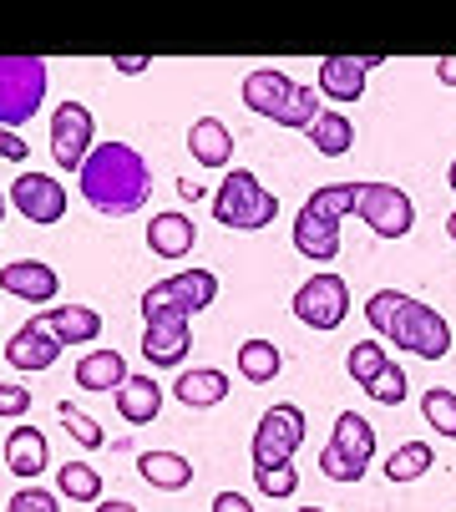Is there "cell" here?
Segmentation results:
<instances>
[{
	"label": "cell",
	"instance_id": "e0dca14e",
	"mask_svg": "<svg viewBox=\"0 0 456 512\" xmlns=\"http://www.w3.org/2000/svg\"><path fill=\"white\" fill-rule=\"evenodd\" d=\"M188 153L203 168H228V158H234V132H228L218 117H198L188 127Z\"/></svg>",
	"mask_w": 456,
	"mask_h": 512
},
{
	"label": "cell",
	"instance_id": "4316f807",
	"mask_svg": "<svg viewBox=\"0 0 456 512\" xmlns=\"http://www.w3.org/2000/svg\"><path fill=\"white\" fill-rule=\"evenodd\" d=\"M239 371H244L254 386H264V381H274V376L284 371V355H279V345H269V340H244V345H239Z\"/></svg>",
	"mask_w": 456,
	"mask_h": 512
},
{
	"label": "cell",
	"instance_id": "8992f818",
	"mask_svg": "<svg viewBox=\"0 0 456 512\" xmlns=\"http://www.w3.org/2000/svg\"><path fill=\"white\" fill-rule=\"evenodd\" d=\"M350 315V284L340 274H310L294 289V320L310 330H340Z\"/></svg>",
	"mask_w": 456,
	"mask_h": 512
},
{
	"label": "cell",
	"instance_id": "2e32d148",
	"mask_svg": "<svg viewBox=\"0 0 456 512\" xmlns=\"http://www.w3.org/2000/svg\"><path fill=\"white\" fill-rule=\"evenodd\" d=\"M56 355H61V340H56V335H46L36 320H31V325H21V330L11 335V345H6V360L16 365V371H51Z\"/></svg>",
	"mask_w": 456,
	"mask_h": 512
},
{
	"label": "cell",
	"instance_id": "f6af8a7d",
	"mask_svg": "<svg viewBox=\"0 0 456 512\" xmlns=\"http://www.w3.org/2000/svg\"><path fill=\"white\" fill-rule=\"evenodd\" d=\"M92 512H137V507H132V502H117V497H112V502H97Z\"/></svg>",
	"mask_w": 456,
	"mask_h": 512
},
{
	"label": "cell",
	"instance_id": "ffe728a7",
	"mask_svg": "<svg viewBox=\"0 0 456 512\" xmlns=\"http://www.w3.org/2000/svg\"><path fill=\"white\" fill-rule=\"evenodd\" d=\"M112 396H117V416L127 426H147V421H158V411H163V391H158V381H147V376L122 381Z\"/></svg>",
	"mask_w": 456,
	"mask_h": 512
},
{
	"label": "cell",
	"instance_id": "d590c367",
	"mask_svg": "<svg viewBox=\"0 0 456 512\" xmlns=\"http://www.w3.org/2000/svg\"><path fill=\"white\" fill-rule=\"evenodd\" d=\"M320 472H325L330 482H360V477H365V462H355L350 452H340L335 442H325V452H320Z\"/></svg>",
	"mask_w": 456,
	"mask_h": 512
},
{
	"label": "cell",
	"instance_id": "c3c4849f",
	"mask_svg": "<svg viewBox=\"0 0 456 512\" xmlns=\"http://www.w3.org/2000/svg\"><path fill=\"white\" fill-rule=\"evenodd\" d=\"M446 183H451V188H456V158H451V168H446Z\"/></svg>",
	"mask_w": 456,
	"mask_h": 512
},
{
	"label": "cell",
	"instance_id": "cb8c5ba5",
	"mask_svg": "<svg viewBox=\"0 0 456 512\" xmlns=\"http://www.w3.org/2000/svg\"><path fill=\"white\" fill-rule=\"evenodd\" d=\"M137 472H142L152 487H163V492H183V487L193 482V467H188V457H178V452H142V457H137Z\"/></svg>",
	"mask_w": 456,
	"mask_h": 512
},
{
	"label": "cell",
	"instance_id": "8d00e7d4",
	"mask_svg": "<svg viewBox=\"0 0 456 512\" xmlns=\"http://www.w3.org/2000/svg\"><path fill=\"white\" fill-rule=\"evenodd\" d=\"M320 112H325V107H320V92H315V87H299L294 102H289V112L279 117V127H304V132H310V122H315Z\"/></svg>",
	"mask_w": 456,
	"mask_h": 512
},
{
	"label": "cell",
	"instance_id": "d6a6232c",
	"mask_svg": "<svg viewBox=\"0 0 456 512\" xmlns=\"http://www.w3.org/2000/svg\"><path fill=\"white\" fill-rule=\"evenodd\" d=\"M56 421H61V426H66L82 447H92V452H97V447H107V431H102V426H97V416H87L82 406L61 401V406H56Z\"/></svg>",
	"mask_w": 456,
	"mask_h": 512
},
{
	"label": "cell",
	"instance_id": "7bdbcfd3",
	"mask_svg": "<svg viewBox=\"0 0 456 512\" xmlns=\"http://www.w3.org/2000/svg\"><path fill=\"white\" fill-rule=\"evenodd\" d=\"M112 66H117V71H127V77H137V71H147V66H152V56H112Z\"/></svg>",
	"mask_w": 456,
	"mask_h": 512
},
{
	"label": "cell",
	"instance_id": "ab89813d",
	"mask_svg": "<svg viewBox=\"0 0 456 512\" xmlns=\"http://www.w3.org/2000/svg\"><path fill=\"white\" fill-rule=\"evenodd\" d=\"M26 411H31V391L0 381V416H26Z\"/></svg>",
	"mask_w": 456,
	"mask_h": 512
},
{
	"label": "cell",
	"instance_id": "681fc988",
	"mask_svg": "<svg viewBox=\"0 0 456 512\" xmlns=\"http://www.w3.org/2000/svg\"><path fill=\"white\" fill-rule=\"evenodd\" d=\"M0 218H6V193H0Z\"/></svg>",
	"mask_w": 456,
	"mask_h": 512
},
{
	"label": "cell",
	"instance_id": "7a4b0ae2",
	"mask_svg": "<svg viewBox=\"0 0 456 512\" xmlns=\"http://www.w3.org/2000/svg\"><path fill=\"white\" fill-rule=\"evenodd\" d=\"M213 218L223 229H239V234H254V229H269L279 218V198L249 173V168H234L223 178V188L213 193Z\"/></svg>",
	"mask_w": 456,
	"mask_h": 512
},
{
	"label": "cell",
	"instance_id": "9a60e30c",
	"mask_svg": "<svg viewBox=\"0 0 456 512\" xmlns=\"http://www.w3.org/2000/svg\"><path fill=\"white\" fill-rule=\"evenodd\" d=\"M36 325L56 335L61 345H92L102 335V315L92 305H61V310H36Z\"/></svg>",
	"mask_w": 456,
	"mask_h": 512
},
{
	"label": "cell",
	"instance_id": "9c48e42d",
	"mask_svg": "<svg viewBox=\"0 0 456 512\" xmlns=\"http://www.w3.org/2000/svg\"><path fill=\"white\" fill-rule=\"evenodd\" d=\"M92 132H97L92 107L61 102V107L51 112V153H56V163L71 168V173H82V163L92 158Z\"/></svg>",
	"mask_w": 456,
	"mask_h": 512
},
{
	"label": "cell",
	"instance_id": "ac0fdd59",
	"mask_svg": "<svg viewBox=\"0 0 456 512\" xmlns=\"http://www.w3.org/2000/svg\"><path fill=\"white\" fill-rule=\"evenodd\" d=\"M46 462H51V447H46V431H36V426H16L11 436H6V467L16 472V477H41L46 472Z\"/></svg>",
	"mask_w": 456,
	"mask_h": 512
},
{
	"label": "cell",
	"instance_id": "74e56055",
	"mask_svg": "<svg viewBox=\"0 0 456 512\" xmlns=\"http://www.w3.org/2000/svg\"><path fill=\"white\" fill-rule=\"evenodd\" d=\"M254 482L264 497H289L299 487V472L294 467H254Z\"/></svg>",
	"mask_w": 456,
	"mask_h": 512
},
{
	"label": "cell",
	"instance_id": "8fae6325",
	"mask_svg": "<svg viewBox=\"0 0 456 512\" xmlns=\"http://www.w3.org/2000/svg\"><path fill=\"white\" fill-rule=\"evenodd\" d=\"M0 289L16 295V300H26V305H51V295L61 289V274L51 264H41V259H16V264L0 269Z\"/></svg>",
	"mask_w": 456,
	"mask_h": 512
},
{
	"label": "cell",
	"instance_id": "6da1fadb",
	"mask_svg": "<svg viewBox=\"0 0 456 512\" xmlns=\"http://www.w3.org/2000/svg\"><path fill=\"white\" fill-rule=\"evenodd\" d=\"M82 198L97 208V213H137L152 193V168L137 148L127 142H102L92 148V158L82 163Z\"/></svg>",
	"mask_w": 456,
	"mask_h": 512
},
{
	"label": "cell",
	"instance_id": "3957f363",
	"mask_svg": "<svg viewBox=\"0 0 456 512\" xmlns=\"http://www.w3.org/2000/svg\"><path fill=\"white\" fill-rule=\"evenodd\" d=\"M46 61L41 56H0V127L16 132L21 122L36 117L46 97Z\"/></svg>",
	"mask_w": 456,
	"mask_h": 512
},
{
	"label": "cell",
	"instance_id": "603a6c76",
	"mask_svg": "<svg viewBox=\"0 0 456 512\" xmlns=\"http://www.w3.org/2000/svg\"><path fill=\"white\" fill-rule=\"evenodd\" d=\"M310 148L325 153V158H345V153L355 148V122H350L345 112L325 107V112L310 122Z\"/></svg>",
	"mask_w": 456,
	"mask_h": 512
},
{
	"label": "cell",
	"instance_id": "f35d334b",
	"mask_svg": "<svg viewBox=\"0 0 456 512\" xmlns=\"http://www.w3.org/2000/svg\"><path fill=\"white\" fill-rule=\"evenodd\" d=\"M6 512H61V502L51 497V492H41V487H26V492H16L11 497V507Z\"/></svg>",
	"mask_w": 456,
	"mask_h": 512
},
{
	"label": "cell",
	"instance_id": "f1b7e54d",
	"mask_svg": "<svg viewBox=\"0 0 456 512\" xmlns=\"http://www.w3.org/2000/svg\"><path fill=\"white\" fill-rule=\"evenodd\" d=\"M431 462H436V452H431L426 442H406V447H396V452L386 457V477H391V482H416V477L431 472Z\"/></svg>",
	"mask_w": 456,
	"mask_h": 512
},
{
	"label": "cell",
	"instance_id": "ee69618b",
	"mask_svg": "<svg viewBox=\"0 0 456 512\" xmlns=\"http://www.w3.org/2000/svg\"><path fill=\"white\" fill-rule=\"evenodd\" d=\"M436 82L441 87H456V56H441L436 61Z\"/></svg>",
	"mask_w": 456,
	"mask_h": 512
},
{
	"label": "cell",
	"instance_id": "30bf717a",
	"mask_svg": "<svg viewBox=\"0 0 456 512\" xmlns=\"http://www.w3.org/2000/svg\"><path fill=\"white\" fill-rule=\"evenodd\" d=\"M11 203H16L21 218H31V224H56L66 213V188L51 173H21L11 183Z\"/></svg>",
	"mask_w": 456,
	"mask_h": 512
},
{
	"label": "cell",
	"instance_id": "277c9868",
	"mask_svg": "<svg viewBox=\"0 0 456 512\" xmlns=\"http://www.w3.org/2000/svg\"><path fill=\"white\" fill-rule=\"evenodd\" d=\"M218 300V274L213 269H183L142 295V320H168V315H198Z\"/></svg>",
	"mask_w": 456,
	"mask_h": 512
},
{
	"label": "cell",
	"instance_id": "ba28073f",
	"mask_svg": "<svg viewBox=\"0 0 456 512\" xmlns=\"http://www.w3.org/2000/svg\"><path fill=\"white\" fill-rule=\"evenodd\" d=\"M391 345H396V350H411V355H421V360H441V355L451 350V325H446L431 305L406 300L401 315H396V325H391Z\"/></svg>",
	"mask_w": 456,
	"mask_h": 512
},
{
	"label": "cell",
	"instance_id": "7c38bea8",
	"mask_svg": "<svg viewBox=\"0 0 456 512\" xmlns=\"http://www.w3.org/2000/svg\"><path fill=\"white\" fill-rule=\"evenodd\" d=\"M370 66H380V56H325L320 61V92L335 102H360Z\"/></svg>",
	"mask_w": 456,
	"mask_h": 512
},
{
	"label": "cell",
	"instance_id": "5bb4252c",
	"mask_svg": "<svg viewBox=\"0 0 456 512\" xmlns=\"http://www.w3.org/2000/svg\"><path fill=\"white\" fill-rule=\"evenodd\" d=\"M294 92H299V82H289L284 71H249V77H244V107L269 117V122H279L289 112Z\"/></svg>",
	"mask_w": 456,
	"mask_h": 512
},
{
	"label": "cell",
	"instance_id": "52a82bcc",
	"mask_svg": "<svg viewBox=\"0 0 456 512\" xmlns=\"http://www.w3.org/2000/svg\"><path fill=\"white\" fill-rule=\"evenodd\" d=\"M304 442V411L299 406H269L254 426V467H294V452Z\"/></svg>",
	"mask_w": 456,
	"mask_h": 512
},
{
	"label": "cell",
	"instance_id": "e575fe53",
	"mask_svg": "<svg viewBox=\"0 0 456 512\" xmlns=\"http://www.w3.org/2000/svg\"><path fill=\"white\" fill-rule=\"evenodd\" d=\"M365 396H375L380 406H401V401H406V371H401V365L391 360L386 371H380V376L365 386Z\"/></svg>",
	"mask_w": 456,
	"mask_h": 512
},
{
	"label": "cell",
	"instance_id": "4dcf8cb0",
	"mask_svg": "<svg viewBox=\"0 0 456 512\" xmlns=\"http://www.w3.org/2000/svg\"><path fill=\"white\" fill-rule=\"evenodd\" d=\"M386 365H391V355L380 350L375 340H360V345H350V355H345V371H350L355 386H370L380 371H386Z\"/></svg>",
	"mask_w": 456,
	"mask_h": 512
},
{
	"label": "cell",
	"instance_id": "83f0119b",
	"mask_svg": "<svg viewBox=\"0 0 456 512\" xmlns=\"http://www.w3.org/2000/svg\"><path fill=\"white\" fill-rule=\"evenodd\" d=\"M304 208H310L315 218H325V224H335V229H340V218H345V213H355V183H325V188H315V193H310V203H304Z\"/></svg>",
	"mask_w": 456,
	"mask_h": 512
},
{
	"label": "cell",
	"instance_id": "d6986e66",
	"mask_svg": "<svg viewBox=\"0 0 456 512\" xmlns=\"http://www.w3.org/2000/svg\"><path fill=\"white\" fill-rule=\"evenodd\" d=\"M294 249L304 259H315V264H330L340 254V229L325 224V218H315L310 208H299L294 213Z\"/></svg>",
	"mask_w": 456,
	"mask_h": 512
},
{
	"label": "cell",
	"instance_id": "f907efd6",
	"mask_svg": "<svg viewBox=\"0 0 456 512\" xmlns=\"http://www.w3.org/2000/svg\"><path fill=\"white\" fill-rule=\"evenodd\" d=\"M299 512H325V507H299Z\"/></svg>",
	"mask_w": 456,
	"mask_h": 512
},
{
	"label": "cell",
	"instance_id": "484cf974",
	"mask_svg": "<svg viewBox=\"0 0 456 512\" xmlns=\"http://www.w3.org/2000/svg\"><path fill=\"white\" fill-rule=\"evenodd\" d=\"M173 396L183 401V406H218L223 396H228V376L223 371H183L178 376V386H173Z\"/></svg>",
	"mask_w": 456,
	"mask_h": 512
},
{
	"label": "cell",
	"instance_id": "60d3db41",
	"mask_svg": "<svg viewBox=\"0 0 456 512\" xmlns=\"http://www.w3.org/2000/svg\"><path fill=\"white\" fill-rule=\"evenodd\" d=\"M31 148H26V142H21V132H6V127H0V158H6V163H21Z\"/></svg>",
	"mask_w": 456,
	"mask_h": 512
},
{
	"label": "cell",
	"instance_id": "f546056e",
	"mask_svg": "<svg viewBox=\"0 0 456 512\" xmlns=\"http://www.w3.org/2000/svg\"><path fill=\"white\" fill-rule=\"evenodd\" d=\"M56 487H61V497H71V502H97V497H102V472H92L87 462H66V467L56 472Z\"/></svg>",
	"mask_w": 456,
	"mask_h": 512
},
{
	"label": "cell",
	"instance_id": "4fadbf2b",
	"mask_svg": "<svg viewBox=\"0 0 456 512\" xmlns=\"http://www.w3.org/2000/svg\"><path fill=\"white\" fill-rule=\"evenodd\" d=\"M188 350H193V330H188L183 315L147 320V330H142V355H147L152 365H183Z\"/></svg>",
	"mask_w": 456,
	"mask_h": 512
},
{
	"label": "cell",
	"instance_id": "7dc6e473",
	"mask_svg": "<svg viewBox=\"0 0 456 512\" xmlns=\"http://www.w3.org/2000/svg\"><path fill=\"white\" fill-rule=\"evenodd\" d=\"M446 234H451V244H456V213L446 218Z\"/></svg>",
	"mask_w": 456,
	"mask_h": 512
},
{
	"label": "cell",
	"instance_id": "bcb514c9",
	"mask_svg": "<svg viewBox=\"0 0 456 512\" xmlns=\"http://www.w3.org/2000/svg\"><path fill=\"white\" fill-rule=\"evenodd\" d=\"M178 193H183V198H203V188H198L193 178H183V183H178Z\"/></svg>",
	"mask_w": 456,
	"mask_h": 512
},
{
	"label": "cell",
	"instance_id": "836d02e7",
	"mask_svg": "<svg viewBox=\"0 0 456 512\" xmlns=\"http://www.w3.org/2000/svg\"><path fill=\"white\" fill-rule=\"evenodd\" d=\"M401 305H406L401 289H375V295L365 300V320H370V330H375V335H391V325H396Z\"/></svg>",
	"mask_w": 456,
	"mask_h": 512
},
{
	"label": "cell",
	"instance_id": "5b68a950",
	"mask_svg": "<svg viewBox=\"0 0 456 512\" xmlns=\"http://www.w3.org/2000/svg\"><path fill=\"white\" fill-rule=\"evenodd\" d=\"M355 213L375 239H406L416 229V203L396 183H355Z\"/></svg>",
	"mask_w": 456,
	"mask_h": 512
},
{
	"label": "cell",
	"instance_id": "44dd1931",
	"mask_svg": "<svg viewBox=\"0 0 456 512\" xmlns=\"http://www.w3.org/2000/svg\"><path fill=\"white\" fill-rule=\"evenodd\" d=\"M147 249L152 254H163V259H183L193 249V218L183 213H158L147 224Z\"/></svg>",
	"mask_w": 456,
	"mask_h": 512
},
{
	"label": "cell",
	"instance_id": "d4e9b609",
	"mask_svg": "<svg viewBox=\"0 0 456 512\" xmlns=\"http://www.w3.org/2000/svg\"><path fill=\"white\" fill-rule=\"evenodd\" d=\"M330 442L340 447V452H350L355 462H365L370 467V457H375V426L360 416V411H340L335 416V436Z\"/></svg>",
	"mask_w": 456,
	"mask_h": 512
},
{
	"label": "cell",
	"instance_id": "1f68e13d",
	"mask_svg": "<svg viewBox=\"0 0 456 512\" xmlns=\"http://www.w3.org/2000/svg\"><path fill=\"white\" fill-rule=\"evenodd\" d=\"M421 416H426L431 431H441V436H451V442H456V391L431 386V391L421 396Z\"/></svg>",
	"mask_w": 456,
	"mask_h": 512
},
{
	"label": "cell",
	"instance_id": "7402d4cb",
	"mask_svg": "<svg viewBox=\"0 0 456 512\" xmlns=\"http://www.w3.org/2000/svg\"><path fill=\"white\" fill-rule=\"evenodd\" d=\"M127 381V360L117 350H92L76 360V386L82 391H117Z\"/></svg>",
	"mask_w": 456,
	"mask_h": 512
},
{
	"label": "cell",
	"instance_id": "b9f144b4",
	"mask_svg": "<svg viewBox=\"0 0 456 512\" xmlns=\"http://www.w3.org/2000/svg\"><path fill=\"white\" fill-rule=\"evenodd\" d=\"M213 512H254V502L244 492H218L213 497Z\"/></svg>",
	"mask_w": 456,
	"mask_h": 512
}]
</instances>
